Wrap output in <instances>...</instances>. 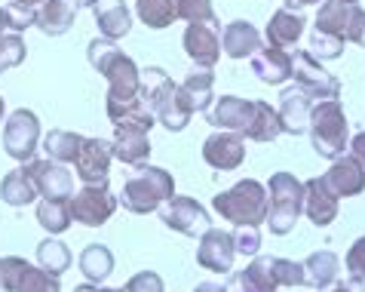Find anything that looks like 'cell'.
Returning a JSON list of instances; mask_svg holds the SVG:
<instances>
[{"mask_svg":"<svg viewBox=\"0 0 365 292\" xmlns=\"http://www.w3.org/2000/svg\"><path fill=\"white\" fill-rule=\"evenodd\" d=\"M86 59H89V65L108 80V99H105L108 120H117L123 111L135 108V105H145L138 99L141 68L135 65L133 56H126L123 49H117L114 40H108V37L89 40Z\"/></svg>","mask_w":365,"mask_h":292,"instance_id":"6da1fadb","label":"cell"},{"mask_svg":"<svg viewBox=\"0 0 365 292\" xmlns=\"http://www.w3.org/2000/svg\"><path fill=\"white\" fill-rule=\"evenodd\" d=\"M172 194H175V178H172V173H166L163 166L138 163L133 173H126L117 203L133 216H148V213H157Z\"/></svg>","mask_w":365,"mask_h":292,"instance_id":"7a4b0ae2","label":"cell"},{"mask_svg":"<svg viewBox=\"0 0 365 292\" xmlns=\"http://www.w3.org/2000/svg\"><path fill=\"white\" fill-rule=\"evenodd\" d=\"M212 209L225 221H233L237 228H261L267 218V188L258 178H240L233 188L212 197Z\"/></svg>","mask_w":365,"mask_h":292,"instance_id":"3957f363","label":"cell"},{"mask_svg":"<svg viewBox=\"0 0 365 292\" xmlns=\"http://www.w3.org/2000/svg\"><path fill=\"white\" fill-rule=\"evenodd\" d=\"M313 151L326 160L341 157L350 145V124L344 114L341 99H326V102H313L310 124H307Z\"/></svg>","mask_w":365,"mask_h":292,"instance_id":"277c9868","label":"cell"},{"mask_svg":"<svg viewBox=\"0 0 365 292\" xmlns=\"http://www.w3.org/2000/svg\"><path fill=\"white\" fill-rule=\"evenodd\" d=\"M304 213V182L295 173H273L267 182V218L264 225L270 234L286 237L295 231Z\"/></svg>","mask_w":365,"mask_h":292,"instance_id":"5b68a950","label":"cell"},{"mask_svg":"<svg viewBox=\"0 0 365 292\" xmlns=\"http://www.w3.org/2000/svg\"><path fill=\"white\" fill-rule=\"evenodd\" d=\"M68 203H71V218L80 221V225H86V228L108 225L110 216H114L117 206H120L117 197L110 194L108 182H101V185H83L77 194L68 197Z\"/></svg>","mask_w":365,"mask_h":292,"instance_id":"8992f818","label":"cell"},{"mask_svg":"<svg viewBox=\"0 0 365 292\" xmlns=\"http://www.w3.org/2000/svg\"><path fill=\"white\" fill-rule=\"evenodd\" d=\"M292 77H295V86L304 89L313 102H326V99L341 96V80L329 74L319 59H313L307 49H298L292 56Z\"/></svg>","mask_w":365,"mask_h":292,"instance_id":"52a82bcc","label":"cell"},{"mask_svg":"<svg viewBox=\"0 0 365 292\" xmlns=\"http://www.w3.org/2000/svg\"><path fill=\"white\" fill-rule=\"evenodd\" d=\"M40 148V120L34 111L28 108H16L4 124V151L19 163L34 160Z\"/></svg>","mask_w":365,"mask_h":292,"instance_id":"ba28073f","label":"cell"},{"mask_svg":"<svg viewBox=\"0 0 365 292\" xmlns=\"http://www.w3.org/2000/svg\"><path fill=\"white\" fill-rule=\"evenodd\" d=\"M160 218L169 231L175 234H185V237H200L206 228H212V218H209V209L200 203L197 197H178L172 194L163 206H160Z\"/></svg>","mask_w":365,"mask_h":292,"instance_id":"9c48e42d","label":"cell"},{"mask_svg":"<svg viewBox=\"0 0 365 292\" xmlns=\"http://www.w3.org/2000/svg\"><path fill=\"white\" fill-rule=\"evenodd\" d=\"M233 258H237V246H233V234L221 228H206L197 243V265L212 274H230Z\"/></svg>","mask_w":365,"mask_h":292,"instance_id":"30bf717a","label":"cell"},{"mask_svg":"<svg viewBox=\"0 0 365 292\" xmlns=\"http://www.w3.org/2000/svg\"><path fill=\"white\" fill-rule=\"evenodd\" d=\"M187 59L200 68H215L221 59V28L218 22H190L181 37Z\"/></svg>","mask_w":365,"mask_h":292,"instance_id":"8fae6325","label":"cell"},{"mask_svg":"<svg viewBox=\"0 0 365 292\" xmlns=\"http://www.w3.org/2000/svg\"><path fill=\"white\" fill-rule=\"evenodd\" d=\"M202 160L218 169V173H233L246 163V139L240 133H227V129H215L206 142H202Z\"/></svg>","mask_w":365,"mask_h":292,"instance_id":"7c38bea8","label":"cell"},{"mask_svg":"<svg viewBox=\"0 0 365 292\" xmlns=\"http://www.w3.org/2000/svg\"><path fill=\"white\" fill-rule=\"evenodd\" d=\"M25 173L31 176L40 197H71L74 194V173L68 169V163H56V160H49V157H40V160H28Z\"/></svg>","mask_w":365,"mask_h":292,"instance_id":"4fadbf2b","label":"cell"},{"mask_svg":"<svg viewBox=\"0 0 365 292\" xmlns=\"http://www.w3.org/2000/svg\"><path fill=\"white\" fill-rule=\"evenodd\" d=\"M110 160H114V151H110V142L105 139H83L77 157H74V176L83 185H101L108 182L110 173Z\"/></svg>","mask_w":365,"mask_h":292,"instance_id":"5bb4252c","label":"cell"},{"mask_svg":"<svg viewBox=\"0 0 365 292\" xmlns=\"http://www.w3.org/2000/svg\"><path fill=\"white\" fill-rule=\"evenodd\" d=\"M322 182L329 185L334 197H359L365 191V166L353 154H341L331 160L329 173L322 176Z\"/></svg>","mask_w":365,"mask_h":292,"instance_id":"9a60e30c","label":"cell"},{"mask_svg":"<svg viewBox=\"0 0 365 292\" xmlns=\"http://www.w3.org/2000/svg\"><path fill=\"white\" fill-rule=\"evenodd\" d=\"M252 108L255 102L252 99H240V96H221L212 102V108L206 111V120L215 129H227V133H246V126L252 124Z\"/></svg>","mask_w":365,"mask_h":292,"instance_id":"2e32d148","label":"cell"},{"mask_svg":"<svg viewBox=\"0 0 365 292\" xmlns=\"http://www.w3.org/2000/svg\"><path fill=\"white\" fill-rule=\"evenodd\" d=\"M310 108H313V99L304 93L298 86H286L279 93V124H282V133L286 136H304L307 133V124H310Z\"/></svg>","mask_w":365,"mask_h":292,"instance_id":"e0dca14e","label":"cell"},{"mask_svg":"<svg viewBox=\"0 0 365 292\" xmlns=\"http://www.w3.org/2000/svg\"><path fill=\"white\" fill-rule=\"evenodd\" d=\"M304 216H307L317 228H329L338 218V197L329 191V185L319 178H307L304 182Z\"/></svg>","mask_w":365,"mask_h":292,"instance_id":"ac0fdd59","label":"cell"},{"mask_svg":"<svg viewBox=\"0 0 365 292\" xmlns=\"http://www.w3.org/2000/svg\"><path fill=\"white\" fill-rule=\"evenodd\" d=\"M93 16H96L98 34L114 40V44L133 31V13H129L126 0H96Z\"/></svg>","mask_w":365,"mask_h":292,"instance_id":"d6986e66","label":"cell"},{"mask_svg":"<svg viewBox=\"0 0 365 292\" xmlns=\"http://www.w3.org/2000/svg\"><path fill=\"white\" fill-rule=\"evenodd\" d=\"M252 74L267 86H282L286 80H292V53L289 49L264 46L252 56Z\"/></svg>","mask_w":365,"mask_h":292,"instance_id":"ffe728a7","label":"cell"},{"mask_svg":"<svg viewBox=\"0 0 365 292\" xmlns=\"http://www.w3.org/2000/svg\"><path fill=\"white\" fill-rule=\"evenodd\" d=\"M258 49H261V34L252 22L237 19V22L225 25V31H221V53L227 59H252Z\"/></svg>","mask_w":365,"mask_h":292,"instance_id":"44dd1931","label":"cell"},{"mask_svg":"<svg viewBox=\"0 0 365 292\" xmlns=\"http://www.w3.org/2000/svg\"><path fill=\"white\" fill-rule=\"evenodd\" d=\"M178 86H181V93H185L194 114H206L212 108V102H215V71H212V68L194 65Z\"/></svg>","mask_w":365,"mask_h":292,"instance_id":"7402d4cb","label":"cell"},{"mask_svg":"<svg viewBox=\"0 0 365 292\" xmlns=\"http://www.w3.org/2000/svg\"><path fill=\"white\" fill-rule=\"evenodd\" d=\"M77 13H80V6L74 0H43L37 6V28L46 37H62L71 31Z\"/></svg>","mask_w":365,"mask_h":292,"instance_id":"603a6c76","label":"cell"},{"mask_svg":"<svg viewBox=\"0 0 365 292\" xmlns=\"http://www.w3.org/2000/svg\"><path fill=\"white\" fill-rule=\"evenodd\" d=\"M304 16L295 13V9H277L270 16V22L264 28V40L267 46H277V49H292L301 40L304 34Z\"/></svg>","mask_w":365,"mask_h":292,"instance_id":"cb8c5ba5","label":"cell"},{"mask_svg":"<svg viewBox=\"0 0 365 292\" xmlns=\"http://www.w3.org/2000/svg\"><path fill=\"white\" fill-rule=\"evenodd\" d=\"M110 151H114V160H120V163H126V166L148 163V157H150V136L148 133H135V129H114Z\"/></svg>","mask_w":365,"mask_h":292,"instance_id":"d4e9b609","label":"cell"},{"mask_svg":"<svg viewBox=\"0 0 365 292\" xmlns=\"http://www.w3.org/2000/svg\"><path fill=\"white\" fill-rule=\"evenodd\" d=\"M242 292H277L279 289V280H277V271H273V256H255L246 265V271H240L233 277Z\"/></svg>","mask_w":365,"mask_h":292,"instance_id":"484cf974","label":"cell"},{"mask_svg":"<svg viewBox=\"0 0 365 292\" xmlns=\"http://www.w3.org/2000/svg\"><path fill=\"white\" fill-rule=\"evenodd\" d=\"M304 265V277H307V286H313L317 292L329 289L341 274V258L331 253V249H319L301 261Z\"/></svg>","mask_w":365,"mask_h":292,"instance_id":"4316f807","label":"cell"},{"mask_svg":"<svg viewBox=\"0 0 365 292\" xmlns=\"http://www.w3.org/2000/svg\"><path fill=\"white\" fill-rule=\"evenodd\" d=\"M37 197L40 194L31 182V176L25 173V166L9 169V173L0 178V200H4L6 206H31Z\"/></svg>","mask_w":365,"mask_h":292,"instance_id":"83f0119b","label":"cell"},{"mask_svg":"<svg viewBox=\"0 0 365 292\" xmlns=\"http://www.w3.org/2000/svg\"><path fill=\"white\" fill-rule=\"evenodd\" d=\"M80 274L86 277V283H105V280L114 274V253L105 243H89L83 253H80Z\"/></svg>","mask_w":365,"mask_h":292,"instance_id":"f1b7e54d","label":"cell"},{"mask_svg":"<svg viewBox=\"0 0 365 292\" xmlns=\"http://www.w3.org/2000/svg\"><path fill=\"white\" fill-rule=\"evenodd\" d=\"M282 136V124H279V114L270 102H255L252 108V124L246 126L242 139L249 142H273V139Z\"/></svg>","mask_w":365,"mask_h":292,"instance_id":"f546056e","label":"cell"},{"mask_svg":"<svg viewBox=\"0 0 365 292\" xmlns=\"http://www.w3.org/2000/svg\"><path fill=\"white\" fill-rule=\"evenodd\" d=\"M350 9H353V6L341 4V0H322V4H319V13H317V22H313V31H322V34H331V37L347 40Z\"/></svg>","mask_w":365,"mask_h":292,"instance_id":"4dcf8cb0","label":"cell"},{"mask_svg":"<svg viewBox=\"0 0 365 292\" xmlns=\"http://www.w3.org/2000/svg\"><path fill=\"white\" fill-rule=\"evenodd\" d=\"M71 203L68 197H43L37 203V225L49 234H65L71 228Z\"/></svg>","mask_w":365,"mask_h":292,"instance_id":"1f68e13d","label":"cell"},{"mask_svg":"<svg viewBox=\"0 0 365 292\" xmlns=\"http://www.w3.org/2000/svg\"><path fill=\"white\" fill-rule=\"evenodd\" d=\"M83 139L86 136L71 133V129H49L43 136V151H46L49 160H56V163H74Z\"/></svg>","mask_w":365,"mask_h":292,"instance_id":"d6a6232c","label":"cell"},{"mask_svg":"<svg viewBox=\"0 0 365 292\" xmlns=\"http://www.w3.org/2000/svg\"><path fill=\"white\" fill-rule=\"evenodd\" d=\"M135 16L150 31H163V28H169L178 19L175 0H135Z\"/></svg>","mask_w":365,"mask_h":292,"instance_id":"836d02e7","label":"cell"},{"mask_svg":"<svg viewBox=\"0 0 365 292\" xmlns=\"http://www.w3.org/2000/svg\"><path fill=\"white\" fill-rule=\"evenodd\" d=\"M37 265L43 271H49L53 277H62L71 268V249L62 243V240L46 237L43 243H37Z\"/></svg>","mask_w":365,"mask_h":292,"instance_id":"e575fe53","label":"cell"},{"mask_svg":"<svg viewBox=\"0 0 365 292\" xmlns=\"http://www.w3.org/2000/svg\"><path fill=\"white\" fill-rule=\"evenodd\" d=\"M28 56V46H25V37L22 34H0V74H6L9 68H19Z\"/></svg>","mask_w":365,"mask_h":292,"instance_id":"d590c367","label":"cell"},{"mask_svg":"<svg viewBox=\"0 0 365 292\" xmlns=\"http://www.w3.org/2000/svg\"><path fill=\"white\" fill-rule=\"evenodd\" d=\"M16 292H62V283H58V277H53L40 265H28Z\"/></svg>","mask_w":365,"mask_h":292,"instance_id":"8d00e7d4","label":"cell"},{"mask_svg":"<svg viewBox=\"0 0 365 292\" xmlns=\"http://www.w3.org/2000/svg\"><path fill=\"white\" fill-rule=\"evenodd\" d=\"M344 44H347V40L331 37V34H322V31H313V34H310L307 53H310L313 59H319V62H334V59L344 56Z\"/></svg>","mask_w":365,"mask_h":292,"instance_id":"74e56055","label":"cell"},{"mask_svg":"<svg viewBox=\"0 0 365 292\" xmlns=\"http://www.w3.org/2000/svg\"><path fill=\"white\" fill-rule=\"evenodd\" d=\"M175 13L185 22H218L215 9H212V0H175Z\"/></svg>","mask_w":365,"mask_h":292,"instance_id":"f35d334b","label":"cell"},{"mask_svg":"<svg viewBox=\"0 0 365 292\" xmlns=\"http://www.w3.org/2000/svg\"><path fill=\"white\" fill-rule=\"evenodd\" d=\"M273 271H277V280L279 286H307V277H304V265L301 261H292V258H277L273 256Z\"/></svg>","mask_w":365,"mask_h":292,"instance_id":"ab89813d","label":"cell"},{"mask_svg":"<svg viewBox=\"0 0 365 292\" xmlns=\"http://www.w3.org/2000/svg\"><path fill=\"white\" fill-rule=\"evenodd\" d=\"M230 234H233V246H237V256H252V258H255V256L261 253V228L246 225V228L230 231Z\"/></svg>","mask_w":365,"mask_h":292,"instance_id":"60d3db41","label":"cell"},{"mask_svg":"<svg viewBox=\"0 0 365 292\" xmlns=\"http://www.w3.org/2000/svg\"><path fill=\"white\" fill-rule=\"evenodd\" d=\"M25 268H28V261L22 256H4L0 258V286H4L6 292H16Z\"/></svg>","mask_w":365,"mask_h":292,"instance_id":"b9f144b4","label":"cell"},{"mask_svg":"<svg viewBox=\"0 0 365 292\" xmlns=\"http://www.w3.org/2000/svg\"><path fill=\"white\" fill-rule=\"evenodd\" d=\"M6 13H9V31H13V34H25L28 28L37 25V9L34 6L6 4Z\"/></svg>","mask_w":365,"mask_h":292,"instance_id":"7bdbcfd3","label":"cell"},{"mask_svg":"<svg viewBox=\"0 0 365 292\" xmlns=\"http://www.w3.org/2000/svg\"><path fill=\"white\" fill-rule=\"evenodd\" d=\"M126 292H166V286L157 271H138V274L129 277Z\"/></svg>","mask_w":365,"mask_h":292,"instance_id":"ee69618b","label":"cell"},{"mask_svg":"<svg viewBox=\"0 0 365 292\" xmlns=\"http://www.w3.org/2000/svg\"><path fill=\"white\" fill-rule=\"evenodd\" d=\"M344 265H347L350 277L365 280V237L353 240V246L347 249V256H344Z\"/></svg>","mask_w":365,"mask_h":292,"instance_id":"f6af8a7d","label":"cell"},{"mask_svg":"<svg viewBox=\"0 0 365 292\" xmlns=\"http://www.w3.org/2000/svg\"><path fill=\"white\" fill-rule=\"evenodd\" d=\"M347 40L365 49V9L356 4L350 9V25H347Z\"/></svg>","mask_w":365,"mask_h":292,"instance_id":"bcb514c9","label":"cell"},{"mask_svg":"<svg viewBox=\"0 0 365 292\" xmlns=\"http://www.w3.org/2000/svg\"><path fill=\"white\" fill-rule=\"evenodd\" d=\"M322 292H365V280H356V277H350V280H334V283L329 289H322Z\"/></svg>","mask_w":365,"mask_h":292,"instance_id":"7dc6e473","label":"cell"},{"mask_svg":"<svg viewBox=\"0 0 365 292\" xmlns=\"http://www.w3.org/2000/svg\"><path fill=\"white\" fill-rule=\"evenodd\" d=\"M347 148H350V154L356 157L359 163L365 166V129H362V133H356V136L350 139V145H347Z\"/></svg>","mask_w":365,"mask_h":292,"instance_id":"c3c4849f","label":"cell"},{"mask_svg":"<svg viewBox=\"0 0 365 292\" xmlns=\"http://www.w3.org/2000/svg\"><path fill=\"white\" fill-rule=\"evenodd\" d=\"M74 292H126V286H123V289H114V286H96V283H83V286H77Z\"/></svg>","mask_w":365,"mask_h":292,"instance_id":"681fc988","label":"cell"},{"mask_svg":"<svg viewBox=\"0 0 365 292\" xmlns=\"http://www.w3.org/2000/svg\"><path fill=\"white\" fill-rule=\"evenodd\" d=\"M194 292H230V289L221 286V283H215V280H206V283H200Z\"/></svg>","mask_w":365,"mask_h":292,"instance_id":"f907efd6","label":"cell"},{"mask_svg":"<svg viewBox=\"0 0 365 292\" xmlns=\"http://www.w3.org/2000/svg\"><path fill=\"white\" fill-rule=\"evenodd\" d=\"M322 0H286V9H304V6H319Z\"/></svg>","mask_w":365,"mask_h":292,"instance_id":"816d5d0a","label":"cell"},{"mask_svg":"<svg viewBox=\"0 0 365 292\" xmlns=\"http://www.w3.org/2000/svg\"><path fill=\"white\" fill-rule=\"evenodd\" d=\"M9 31V13H6V4L0 6V34H6Z\"/></svg>","mask_w":365,"mask_h":292,"instance_id":"f5cc1de1","label":"cell"},{"mask_svg":"<svg viewBox=\"0 0 365 292\" xmlns=\"http://www.w3.org/2000/svg\"><path fill=\"white\" fill-rule=\"evenodd\" d=\"M9 4H19V6H40V4H43V0H9Z\"/></svg>","mask_w":365,"mask_h":292,"instance_id":"db71d44e","label":"cell"},{"mask_svg":"<svg viewBox=\"0 0 365 292\" xmlns=\"http://www.w3.org/2000/svg\"><path fill=\"white\" fill-rule=\"evenodd\" d=\"M74 4H77L80 9H93V6H96V0H74Z\"/></svg>","mask_w":365,"mask_h":292,"instance_id":"11a10c76","label":"cell"},{"mask_svg":"<svg viewBox=\"0 0 365 292\" xmlns=\"http://www.w3.org/2000/svg\"><path fill=\"white\" fill-rule=\"evenodd\" d=\"M4 117H6V102H4V96H0V124H4Z\"/></svg>","mask_w":365,"mask_h":292,"instance_id":"9f6ffc18","label":"cell"},{"mask_svg":"<svg viewBox=\"0 0 365 292\" xmlns=\"http://www.w3.org/2000/svg\"><path fill=\"white\" fill-rule=\"evenodd\" d=\"M341 4H347V6H356V4H359V0H341Z\"/></svg>","mask_w":365,"mask_h":292,"instance_id":"6f0895ef","label":"cell"},{"mask_svg":"<svg viewBox=\"0 0 365 292\" xmlns=\"http://www.w3.org/2000/svg\"><path fill=\"white\" fill-rule=\"evenodd\" d=\"M0 292H6V289H4V286H0Z\"/></svg>","mask_w":365,"mask_h":292,"instance_id":"680465c9","label":"cell"}]
</instances>
